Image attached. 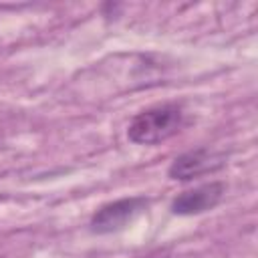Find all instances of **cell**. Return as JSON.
<instances>
[{
	"label": "cell",
	"mask_w": 258,
	"mask_h": 258,
	"mask_svg": "<svg viewBox=\"0 0 258 258\" xmlns=\"http://www.w3.org/2000/svg\"><path fill=\"white\" fill-rule=\"evenodd\" d=\"M183 125V111L173 103L155 105L137 113L129 127L127 137L137 145H155L173 137Z\"/></svg>",
	"instance_id": "obj_1"
},
{
	"label": "cell",
	"mask_w": 258,
	"mask_h": 258,
	"mask_svg": "<svg viewBox=\"0 0 258 258\" xmlns=\"http://www.w3.org/2000/svg\"><path fill=\"white\" fill-rule=\"evenodd\" d=\"M143 258H169V256L163 254V252H155V254H147V256H143Z\"/></svg>",
	"instance_id": "obj_5"
},
{
	"label": "cell",
	"mask_w": 258,
	"mask_h": 258,
	"mask_svg": "<svg viewBox=\"0 0 258 258\" xmlns=\"http://www.w3.org/2000/svg\"><path fill=\"white\" fill-rule=\"evenodd\" d=\"M224 163H226V159H224L222 153H216L208 147H198V149H191V151H185V153L177 155L171 161V165L167 169V175L171 179L189 181L194 177H200L204 173L220 169Z\"/></svg>",
	"instance_id": "obj_3"
},
{
	"label": "cell",
	"mask_w": 258,
	"mask_h": 258,
	"mask_svg": "<svg viewBox=\"0 0 258 258\" xmlns=\"http://www.w3.org/2000/svg\"><path fill=\"white\" fill-rule=\"evenodd\" d=\"M224 183L222 181H210L204 185H198L194 189H187L173 198L169 210L175 216H198L208 210H214L222 198H224Z\"/></svg>",
	"instance_id": "obj_4"
},
{
	"label": "cell",
	"mask_w": 258,
	"mask_h": 258,
	"mask_svg": "<svg viewBox=\"0 0 258 258\" xmlns=\"http://www.w3.org/2000/svg\"><path fill=\"white\" fill-rule=\"evenodd\" d=\"M147 200L143 196H131V198H121L115 202H109L101 206L89 222V228L93 234H111L123 230L127 224H131L145 208Z\"/></svg>",
	"instance_id": "obj_2"
}]
</instances>
